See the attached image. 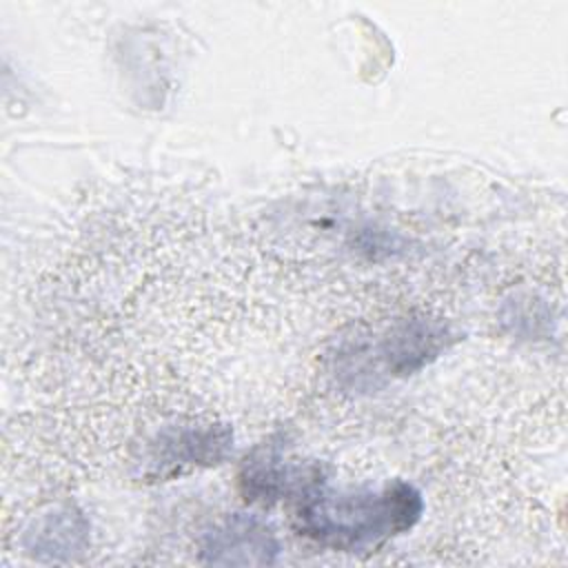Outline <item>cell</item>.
Segmentation results:
<instances>
[{
    "mask_svg": "<svg viewBox=\"0 0 568 568\" xmlns=\"http://www.w3.org/2000/svg\"><path fill=\"white\" fill-rule=\"evenodd\" d=\"M424 510L422 495L406 481L377 490L331 493L311 484L295 504V526L308 539L344 552L377 548L413 528Z\"/></svg>",
    "mask_w": 568,
    "mask_h": 568,
    "instance_id": "1",
    "label": "cell"
},
{
    "mask_svg": "<svg viewBox=\"0 0 568 568\" xmlns=\"http://www.w3.org/2000/svg\"><path fill=\"white\" fill-rule=\"evenodd\" d=\"M280 546L273 530L244 515H235L206 535L202 552L211 564H273Z\"/></svg>",
    "mask_w": 568,
    "mask_h": 568,
    "instance_id": "2",
    "label": "cell"
},
{
    "mask_svg": "<svg viewBox=\"0 0 568 568\" xmlns=\"http://www.w3.org/2000/svg\"><path fill=\"white\" fill-rule=\"evenodd\" d=\"M229 430L213 424L171 430L160 437L151 464L160 477H173L200 464H215V459L229 448Z\"/></svg>",
    "mask_w": 568,
    "mask_h": 568,
    "instance_id": "3",
    "label": "cell"
}]
</instances>
